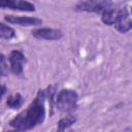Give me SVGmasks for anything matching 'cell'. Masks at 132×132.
Listing matches in <instances>:
<instances>
[{"mask_svg":"<svg viewBox=\"0 0 132 132\" xmlns=\"http://www.w3.org/2000/svg\"><path fill=\"white\" fill-rule=\"evenodd\" d=\"M5 21L10 23V24H15L20 26H39L42 24V20L38 18H33V16H22V15H5L4 16Z\"/></svg>","mask_w":132,"mask_h":132,"instance_id":"ba28073f","label":"cell"},{"mask_svg":"<svg viewBox=\"0 0 132 132\" xmlns=\"http://www.w3.org/2000/svg\"><path fill=\"white\" fill-rule=\"evenodd\" d=\"M7 73H8L7 59L3 54H0V77L7 75Z\"/></svg>","mask_w":132,"mask_h":132,"instance_id":"4fadbf2b","label":"cell"},{"mask_svg":"<svg viewBox=\"0 0 132 132\" xmlns=\"http://www.w3.org/2000/svg\"><path fill=\"white\" fill-rule=\"evenodd\" d=\"M113 3L111 1H79L75 4L74 9L76 11H86V12H96L102 13L105 10L112 8Z\"/></svg>","mask_w":132,"mask_h":132,"instance_id":"3957f363","label":"cell"},{"mask_svg":"<svg viewBox=\"0 0 132 132\" xmlns=\"http://www.w3.org/2000/svg\"><path fill=\"white\" fill-rule=\"evenodd\" d=\"M32 35L37 39L43 40H59L63 37L61 30L53 28H38L32 31Z\"/></svg>","mask_w":132,"mask_h":132,"instance_id":"52a82bcc","label":"cell"},{"mask_svg":"<svg viewBox=\"0 0 132 132\" xmlns=\"http://www.w3.org/2000/svg\"><path fill=\"white\" fill-rule=\"evenodd\" d=\"M15 36V31L8 25L0 23V38L3 39H11Z\"/></svg>","mask_w":132,"mask_h":132,"instance_id":"8fae6325","label":"cell"},{"mask_svg":"<svg viewBox=\"0 0 132 132\" xmlns=\"http://www.w3.org/2000/svg\"><path fill=\"white\" fill-rule=\"evenodd\" d=\"M76 122V118L73 117L72 114H68L64 118H62L59 122H58V129L57 132H66L67 130H69V128Z\"/></svg>","mask_w":132,"mask_h":132,"instance_id":"9c48e42d","label":"cell"},{"mask_svg":"<svg viewBox=\"0 0 132 132\" xmlns=\"http://www.w3.org/2000/svg\"><path fill=\"white\" fill-rule=\"evenodd\" d=\"M45 91L39 90L29 106L18 113L10 122L7 132H26L43 123L45 119Z\"/></svg>","mask_w":132,"mask_h":132,"instance_id":"6da1fadb","label":"cell"},{"mask_svg":"<svg viewBox=\"0 0 132 132\" xmlns=\"http://www.w3.org/2000/svg\"><path fill=\"white\" fill-rule=\"evenodd\" d=\"M114 28H116L120 33H126V32L130 31L131 28H132V21H131L130 16H128V18H126V19L120 21L119 23L114 24Z\"/></svg>","mask_w":132,"mask_h":132,"instance_id":"7c38bea8","label":"cell"},{"mask_svg":"<svg viewBox=\"0 0 132 132\" xmlns=\"http://www.w3.org/2000/svg\"><path fill=\"white\" fill-rule=\"evenodd\" d=\"M6 87L4 86V85H2V84H0V100L2 99V97L4 96V94L6 93Z\"/></svg>","mask_w":132,"mask_h":132,"instance_id":"5bb4252c","label":"cell"},{"mask_svg":"<svg viewBox=\"0 0 132 132\" xmlns=\"http://www.w3.org/2000/svg\"><path fill=\"white\" fill-rule=\"evenodd\" d=\"M6 104L11 109H18V108L22 107V105L24 104V97L20 93H15L13 95H10L7 98Z\"/></svg>","mask_w":132,"mask_h":132,"instance_id":"30bf717a","label":"cell"},{"mask_svg":"<svg viewBox=\"0 0 132 132\" xmlns=\"http://www.w3.org/2000/svg\"><path fill=\"white\" fill-rule=\"evenodd\" d=\"M0 8H9L21 11H35V5L29 1L21 0H0Z\"/></svg>","mask_w":132,"mask_h":132,"instance_id":"8992f818","label":"cell"},{"mask_svg":"<svg viewBox=\"0 0 132 132\" xmlns=\"http://www.w3.org/2000/svg\"><path fill=\"white\" fill-rule=\"evenodd\" d=\"M128 16H129V11L126 7H124V8L112 7V8H109L101 13V21L105 25L111 26Z\"/></svg>","mask_w":132,"mask_h":132,"instance_id":"277c9868","label":"cell"},{"mask_svg":"<svg viewBox=\"0 0 132 132\" xmlns=\"http://www.w3.org/2000/svg\"><path fill=\"white\" fill-rule=\"evenodd\" d=\"M78 95L71 89H63L56 96V106L64 113H70L77 106Z\"/></svg>","mask_w":132,"mask_h":132,"instance_id":"7a4b0ae2","label":"cell"},{"mask_svg":"<svg viewBox=\"0 0 132 132\" xmlns=\"http://www.w3.org/2000/svg\"><path fill=\"white\" fill-rule=\"evenodd\" d=\"M7 59L9 61V67L11 72L16 75L22 74L24 70V64L26 63V57L24 53L20 50H13L9 53Z\"/></svg>","mask_w":132,"mask_h":132,"instance_id":"5b68a950","label":"cell"}]
</instances>
